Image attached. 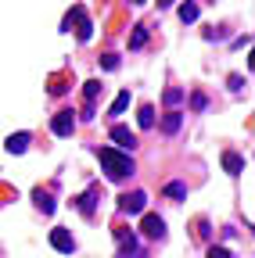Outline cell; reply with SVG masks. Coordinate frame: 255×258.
<instances>
[{
    "instance_id": "9a60e30c",
    "label": "cell",
    "mask_w": 255,
    "mask_h": 258,
    "mask_svg": "<svg viewBox=\"0 0 255 258\" xmlns=\"http://www.w3.org/2000/svg\"><path fill=\"white\" fill-rule=\"evenodd\" d=\"M137 122H140V129H151V125H155V108H151V104H144V108H140V115H137Z\"/></svg>"
},
{
    "instance_id": "3957f363",
    "label": "cell",
    "mask_w": 255,
    "mask_h": 258,
    "mask_svg": "<svg viewBox=\"0 0 255 258\" xmlns=\"http://www.w3.org/2000/svg\"><path fill=\"white\" fill-rule=\"evenodd\" d=\"M144 205H147L144 190H133V194H122V198H119V212H126V215H140Z\"/></svg>"
},
{
    "instance_id": "7402d4cb",
    "label": "cell",
    "mask_w": 255,
    "mask_h": 258,
    "mask_svg": "<svg viewBox=\"0 0 255 258\" xmlns=\"http://www.w3.org/2000/svg\"><path fill=\"white\" fill-rule=\"evenodd\" d=\"M209 258H230L227 247H209Z\"/></svg>"
},
{
    "instance_id": "d6986e66",
    "label": "cell",
    "mask_w": 255,
    "mask_h": 258,
    "mask_svg": "<svg viewBox=\"0 0 255 258\" xmlns=\"http://www.w3.org/2000/svg\"><path fill=\"white\" fill-rule=\"evenodd\" d=\"M166 198H176V201L187 198V186L183 183H166Z\"/></svg>"
},
{
    "instance_id": "44dd1931",
    "label": "cell",
    "mask_w": 255,
    "mask_h": 258,
    "mask_svg": "<svg viewBox=\"0 0 255 258\" xmlns=\"http://www.w3.org/2000/svg\"><path fill=\"white\" fill-rule=\"evenodd\" d=\"M183 101V90H166V104H180Z\"/></svg>"
},
{
    "instance_id": "8fae6325",
    "label": "cell",
    "mask_w": 255,
    "mask_h": 258,
    "mask_svg": "<svg viewBox=\"0 0 255 258\" xmlns=\"http://www.w3.org/2000/svg\"><path fill=\"white\" fill-rule=\"evenodd\" d=\"M223 169H227L230 176H241V169H244V158H241V154H223Z\"/></svg>"
},
{
    "instance_id": "4fadbf2b",
    "label": "cell",
    "mask_w": 255,
    "mask_h": 258,
    "mask_svg": "<svg viewBox=\"0 0 255 258\" xmlns=\"http://www.w3.org/2000/svg\"><path fill=\"white\" fill-rule=\"evenodd\" d=\"M93 201H97V190H86L83 198H79V212L83 215H93Z\"/></svg>"
},
{
    "instance_id": "ba28073f",
    "label": "cell",
    "mask_w": 255,
    "mask_h": 258,
    "mask_svg": "<svg viewBox=\"0 0 255 258\" xmlns=\"http://www.w3.org/2000/svg\"><path fill=\"white\" fill-rule=\"evenodd\" d=\"M119 240H122V251H119V258H144L140 244H137L133 237H126V230H119Z\"/></svg>"
},
{
    "instance_id": "603a6c76",
    "label": "cell",
    "mask_w": 255,
    "mask_h": 258,
    "mask_svg": "<svg viewBox=\"0 0 255 258\" xmlns=\"http://www.w3.org/2000/svg\"><path fill=\"white\" fill-rule=\"evenodd\" d=\"M105 69H108V72H115V69H119V57H112V54H108V57H105Z\"/></svg>"
},
{
    "instance_id": "52a82bcc",
    "label": "cell",
    "mask_w": 255,
    "mask_h": 258,
    "mask_svg": "<svg viewBox=\"0 0 255 258\" xmlns=\"http://www.w3.org/2000/svg\"><path fill=\"white\" fill-rule=\"evenodd\" d=\"M112 140H115L122 151H133V147H137V137H133L126 125H112Z\"/></svg>"
},
{
    "instance_id": "7c38bea8",
    "label": "cell",
    "mask_w": 255,
    "mask_h": 258,
    "mask_svg": "<svg viewBox=\"0 0 255 258\" xmlns=\"http://www.w3.org/2000/svg\"><path fill=\"white\" fill-rule=\"evenodd\" d=\"M33 198H36V208H40L43 215H54V201H50V194H43V190H36V194H33Z\"/></svg>"
},
{
    "instance_id": "2e32d148",
    "label": "cell",
    "mask_w": 255,
    "mask_h": 258,
    "mask_svg": "<svg viewBox=\"0 0 255 258\" xmlns=\"http://www.w3.org/2000/svg\"><path fill=\"white\" fill-rule=\"evenodd\" d=\"M144 43H147V29H144V25H137V29H133V36H130V47H133V50H140Z\"/></svg>"
},
{
    "instance_id": "9c48e42d",
    "label": "cell",
    "mask_w": 255,
    "mask_h": 258,
    "mask_svg": "<svg viewBox=\"0 0 255 258\" xmlns=\"http://www.w3.org/2000/svg\"><path fill=\"white\" fill-rule=\"evenodd\" d=\"M29 140H33V137H29V133H11L8 137V154H25V147H29Z\"/></svg>"
},
{
    "instance_id": "e0dca14e",
    "label": "cell",
    "mask_w": 255,
    "mask_h": 258,
    "mask_svg": "<svg viewBox=\"0 0 255 258\" xmlns=\"http://www.w3.org/2000/svg\"><path fill=\"white\" fill-rule=\"evenodd\" d=\"M101 93V83L97 79H90V83H83V97H86V104H93V97Z\"/></svg>"
},
{
    "instance_id": "6da1fadb",
    "label": "cell",
    "mask_w": 255,
    "mask_h": 258,
    "mask_svg": "<svg viewBox=\"0 0 255 258\" xmlns=\"http://www.w3.org/2000/svg\"><path fill=\"white\" fill-rule=\"evenodd\" d=\"M97 161H101V169L108 172V179L112 183H122L126 176H133L137 169H133V158H130V151H115V147H101L97 151Z\"/></svg>"
},
{
    "instance_id": "cb8c5ba5",
    "label": "cell",
    "mask_w": 255,
    "mask_h": 258,
    "mask_svg": "<svg viewBox=\"0 0 255 258\" xmlns=\"http://www.w3.org/2000/svg\"><path fill=\"white\" fill-rule=\"evenodd\" d=\"M130 4H137V8H140V4H147V0H130Z\"/></svg>"
},
{
    "instance_id": "5bb4252c",
    "label": "cell",
    "mask_w": 255,
    "mask_h": 258,
    "mask_svg": "<svg viewBox=\"0 0 255 258\" xmlns=\"http://www.w3.org/2000/svg\"><path fill=\"white\" fill-rule=\"evenodd\" d=\"M198 4H190V0H187V4H180V22H198Z\"/></svg>"
},
{
    "instance_id": "7a4b0ae2",
    "label": "cell",
    "mask_w": 255,
    "mask_h": 258,
    "mask_svg": "<svg viewBox=\"0 0 255 258\" xmlns=\"http://www.w3.org/2000/svg\"><path fill=\"white\" fill-rule=\"evenodd\" d=\"M72 25H76V36L86 43V40H90V32H93V25H90V18H86V11H83V8H72V11L65 15V32H69Z\"/></svg>"
},
{
    "instance_id": "ffe728a7",
    "label": "cell",
    "mask_w": 255,
    "mask_h": 258,
    "mask_svg": "<svg viewBox=\"0 0 255 258\" xmlns=\"http://www.w3.org/2000/svg\"><path fill=\"white\" fill-rule=\"evenodd\" d=\"M205 104H209L205 93H190V108H194V111H205Z\"/></svg>"
},
{
    "instance_id": "5b68a950",
    "label": "cell",
    "mask_w": 255,
    "mask_h": 258,
    "mask_svg": "<svg viewBox=\"0 0 255 258\" xmlns=\"http://www.w3.org/2000/svg\"><path fill=\"white\" fill-rule=\"evenodd\" d=\"M50 129H54V137H72V129H76V115H72V111H58V115H54V122H50Z\"/></svg>"
},
{
    "instance_id": "8992f818",
    "label": "cell",
    "mask_w": 255,
    "mask_h": 258,
    "mask_svg": "<svg viewBox=\"0 0 255 258\" xmlns=\"http://www.w3.org/2000/svg\"><path fill=\"white\" fill-rule=\"evenodd\" d=\"M50 247H54V251H61V254H72L76 240H72V233H69V230H61V226H58V230H50Z\"/></svg>"
},
{
    "instance_id": "277c9868",
    "label": "cell",
    "mask_w": 255,
    "mask_h": 258,
    "mask_svg": "<svg viewBox=\"0 0 255 258\" xmlns=\"http://www.w3.org/2000/svg\"><path fill=\"white\" fill-rule=\"evenodd\" d=\"M140 230H144L147 240H162V237H166V222L158 219V215H144V219H140Z\"/></svg>"
},
{
    "instance_id": "30bf717a",
    "label": "cell",
    "mask_w": 255,
    "mask_h": 258,
    "mask_svg": "<svg viewBox=\"0 0 255 258\" xmlns=\"http://www.w3.org/2000/svg\"><path fill=\"white\" fill-rule=\"evenodd\" d=\"M180 125H183V115H180V111H169V115L162 118V133H166V137H173Z\"/></svg>"
},
{
    "instance_id": "ac0fdd59",
    "label": "cell",
    "mask_w": 255,
    "mask_h": 258,
    "mask_svg": "<svg viewBox=\"0 0 255 258\" xmlns=\"http://www.w3.org/2000/svg\"><path fill=\"white\" fill-rule=\"evenodd\" d=\"M126 104H130V90H122V93L115 97V104H112V115H122V111H126Z\"/></svg>"
}]
</instances>
